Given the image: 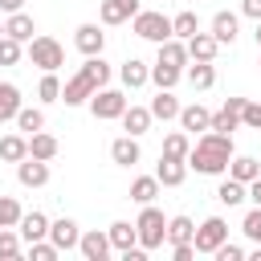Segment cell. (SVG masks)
<instances>
[{
  "mask_svg": "<svg viewBox=\"0 0 261 261\" xmlns=\"http://www.w3.org/2000/svg\"><path fill=\"white\" fill-rule=\"evenodd\" d=\"M245 102L249 98H228L216 114H212V126L208 130H220V135H232L237 126H241V110H245Z\"/></svg>",
  "mask_w": 261,
  "mask_h": 261,
  "instance_id": "cell-11",
  "label": "cell"
},
{
  "mask_svg": "<svg viewBox=\"0 0 261 261\" xmlns=\"http://www.w3.org/2000/svg\"><path fill=\"white\" fill-rule=\"evenodd\" d=\"M188 151H192V139H188V130H171V135L163 139V151H159V155H171V159H188Z\"/></svg>",
  "mask_w": 261,
  "mask_h": 261,
  "instance_id": "cell-38",
  "label": "cell"
},
{
  "mask_svg": "<svg viewBox=\"0 0 261 261\" xmlns=\"http://www.w3.org/2000/svg\"><path fill=\"white\" fill-rule=\"evenodd\" d=\"M16 179H20V188H45L49 184V163L29 155V159L16 163Z\"/></svg>",
  "mask_w": 261,
  "mask_h": 261,
  "instance_id": "cell-13",
  "label": "cell"
},
{
  "mask_svg": "<svg viewBox=\"0 0 261 261\" xmlns=\"http://www.w3.org/2000/svg\"><path fill=\"white\" fill-rule=\"evenodd\" d=\"M24 0H0V12H20Z\"/></svg>",
  "mask_w": 261,
  "mask_h": 261,
  "instance_id": "cell-48",
  "label": "cell"
},
{
  "mask_svg": "<svg viewBox=\"0 0 261 261\" xmlns=\"http://www.w3.org/2000/svg\"><path fill=\"white\" fill-rule=\"evenodd\" d=\"M135 12H139V0H98L102 24H126L135 20Z\"/></svg>",
  "mask_w": 261,
  "mask_h": 261,
  "instance_id": "cell-12",
  "label": "cell"
},
{
  "mask_svg": "<svg viewBox=\"0 0 261 261\" xmlns=\"http://www.w3.org/2000/svg\"><path fill=\"white\" fill-rule=\"evenodd\" d=\"M130 102H126V94L122 90H98L94 98H90V114L94 118H102V122H110V118H122V110H126Z\"/></svg>",
  "mask_w": 261,
  "mask_h": 261,
  "instance_id": "cell-6",
  "label": "cell"
},
{
  "mask_svg": "<svg viewBox=\"0 0 261 261\" xmlns=\"http://www.w3.org/2000/svg\"><path fill=\"white\" fill-rule=\"evenodd\" d=\"M179 77H184V69H171V65H163V61L151 65V82H155V90H175Z\"/></svg>",
  "mask_w": 261,
  "mask_h": 261,
  "instance_id": "cell-36",
  "label": "cell"
},
{
  "mask_svg": "<svg viewBox=\"0 0 261 261\" xmlns=\"http://www.w3.org/2000/svg\"><path fill=\"white\" fill-rule=\"evenodd\" d=\"M184 77L192 82V90H212L216 86V65L212 61H188Z\"/></svg>",
  "mask_w": 261,
  "mask_h": 261,
  "instance_id": "cell-24",
  "label": "cell"
},
{
  "mask_svg": "<svg viewBox=\"0 0 261 261\" xmlns=\"http://www.w3.org/2000/svg\"><path fill=\"white\" fill-rule=\"evenodd\" d=\"M257 65H261V57H257Z\"/></svg>",
  "mask_w": 261,
  "mask_h": 261,
  "instance_id": "cell-52",
  "label": "cell"
},
{
  "mask_svg": "<svg viewBox=\"0 0 261 261\" xmlns=\"http://www.w3.org/2000/svg\"><path fill=\"white\" fill-rule=\"evenodd\" d=\"M24 53H29V61L41 69V73H49V69H61L65 65V49H61V41H53V37H33L29 45H24Z\"/></svg>",
  "mask_w": 261,
  "mask_h": 261,
  "instance_id": "cell-5",
  "label": "cell"
},
{
  "mask_svg": "<svg viewBox=\"0 0 261 261\" xmlns=\"http://www.w3.org/2000/svg\"><path fill=\"white\" fill-rule=\"evenodd\" d=\"M49 241H53L61 253L77 249V241H82V228H77V220H69V216H57V220H49Z\"/></svg>",
  "mask_w": 261,
  "mask_h": 261,
  "instance_id": "cell-10",
  "label": "cell"
},
{
  "mask_svg": "<svg viewBox=\"0 0 261 261\" xmlns=\"http://www.w3.org/2000/svg\"><path fill=\"white\" fill-rule=\"evenodd\" d=\"M216 53H220V41L212 37V33H196V37H188V57L192 61H216Z\"/></svg>",
  "mask_w": 261,
  "mask_h": 261,
  "instance_id": "cell-18",
  "label": "cell"
},
{
  "mask_svg": "<svg viewBox=\"0 0 261 261\" xmlns=\"http://www.w3.org/2000/svg\"><path fill=\"white\" fill-rule=\"evenodd\" d=\"M216 200H220L224 208H237V204L249 200V184H241V179H232V175L224 171V179H220V188H216Z\"/></svg>",
  "mask_w": 261,
  "mask_h": 261,
  "instance_id": "cell-22",
  "label": "cell"
},
{
  "mask_svg": "<svg viewBox=\"0 0 261 261\" xmlns=\"http://www.w3.org/2000/svg\"><path fill=\"white\" fill-rule=\"evenodd\" d=\"M159 184L163 188H179L188 179V159H171V155H159V167H155Z\"/></svg>",
  "mask_w": 261,
  "mask_h": 261,
  "instance_id": "cell-17",
  "label": "cell"
},
{
  "mask_svg": "<svg viewBox=\"0 0 261 261\" xmlns=\"http://www.w3.org/2000/svg\"><path fill=\"white\" fill-rule=\"evenodd\" d=\"M16 228H20L24 245H33V241H45V237H49V216L33 208V212H24V216H20V224H16Z\"/></svg>",
  "mask_w": 261,
  "mask_h": 261,
  "instance_id": "cell-21",
  "label": "cell"
},
{
  "mask_svg": "<svg viewBox=\"0 0 261 261\" xmlns=\"http://www.w3.org/2000/svg\"><path fill=\"white\" fill-rule=\"evenodd\" d=\"M241 232H245L253 245H261V204H253V208L245 212V220H241Z\"/></svg>",
  "mask_w": 261,
  "mask_h": 261,
  "instance_id": "cell-43",
  "label": "cell"
},
{
  "mask_svg": "<svg viewBox=\"0 0 261 261\" xmlns=\"http://www.w3.org/2000/svg\"><path fill=\"white\" fill-rule=\"evenodd\" d=\"M241 126H249V130H261V102H245V110H241Z\"/></svg>",
  "mask_w": 261,
  "mask_h": 261,
  "instance_id": "cell-44",
  "label": "cell"
},
{
  "mask_svg": "<svg viewBox=\"0 0 261 261\" xmlns=\"http://www.w3.org/2000/svg\"><path fill=\"white\" fill-rule=\"evenodd\" d=\"M232 135H220V130H204L192 151H188V167L200 171V175H224L228 171V159H232Z\"/></svg>",
  "mask_w": 261,
  "mask_h": 261,
  "instance_id": "cell-1",
  "label": "cell"
},
{
  "mask_svg": "<svg viewBox=\"0 0 261 261\" xmlns=\"http://www.w3.org/2000/svg\"><path fill=\"white\" fill-rule=\"evenodd\" d=\"M4 33H8V37H16L20 45H29V41H33V33H37V24H33V16L20 8V12H8V20H4Z\"/></svg>",
  "mask_w": 261,
  "mask_h": 261,
  "instance_id": "cell-23",
  "label": "cell"
},
{
  "mask_svg": "<svg viewBox=\"0 0 261 261\" xmlns=\"http://www.w3.org/2000/svg\"><path fill=\"white\" fill-rule=\"evenodd\" d=\"M20 253H24L20 228H0V261H16Z\"/></svg>",
  "mask_w": 261,
  "mask_h": 261,
  "instance_id": "cell-33",
  "label": "cell"
},
{
  "mask_svg": "<svg viewBox=\"0 0 261 261\" xmlns=\"http://www.w3.org/2000/svg\"><path fill=\"white\" fill-rule=\"evenodd\" d=\"M106 232H110V245H114V253H126V249H135V245H139V228H135L130 220H114Z\"/></svg>",
  "mask_w": 261,
  "mask_h": 261,
  "instance_id": "cell-25",
  "label": "cell"
},
{
  "mask_svg": "<svg viewBox=\"0 0 261 261\" xmlns=\"http://www.w3.org/2000/svg\"><path fill=\"white\" fill-rule=\"evenodd\" d=\"M118 122H122V130H126V135H135V139H139V135H147V130H151L155 114H151V106H126Z\"/></svg>",
  "mask_w": 261,
  "mask_h": 261,
  "instance_id": "cell-15",
  "label": "cell"
},
{
  "mask_svg": "<svg viewBox=\"0 0 261 261\" xmlns=\"http://www.w3.org/2000/svg\"><path fill=\"white\" fill-rule=\"evenodd\" d=\"M24 135H37V130H45V110H37V106H20V114L12 118Z\"/></svg>",
  "mask_w": 261,
  "mask_h": 261,
  "instance_id": "cell-37",
  "label": "cell"
},
{
  "mask_svg": "<svg viewBox=\"0 0 261 261\" xmlns=\"http://www.w3.org/2000/svg\"><path fill=\"white\" fill-rule=\"evenodd\" d=\"M73 45H77V53H82V57H98V53L106 49V33H102L98 24H90V20H86V24H77V29H73Z\"/></svg>",
  "mask_w": 261,
  "mask_h": 261,
  "instance_id": "cell-9",
  "label": "cell"
},
{
  "mask_svg": "<svg viewBox=\"0 0 261 261\" xmlns=\"http://www.w3.org/2000/svg\"><path fill=\"white\" fill-rule=\"evenodd\" d=\"M118 77H122V86H126V90H139V86H147V82H151V65H147V61H139V57H126V61L118 65Z\"/></svg>",
  "mask_w": 261,
  "mask_h": 261,
  "instance_id": "cell-20",
  "label": "cell"
},
{
  "mask_svg": "<svg viewBox=\"0 0 261 261\" xmlns=\"http://www.w3.org/2000/svg\"><path fill=\"white\" fill-rule=\"evenodd\" d=\"M192 237H196L192 216H171V220H167V245H184V241H192Z\"/></svg>",
  "mask_w": 261,
  "mask_h": 261,
  "instance_id": "cell-35",
  "label": "cell"
},
{
  "mask_svg": "<svg viewBox=\"0 0 261 261\" xmlns=\"http://www.w3.org/2000/svg\"><path fill=\"white\" fill-rule=\"evenodd\" d=\"M179 130H188V135H204L208 126H212V110H204L200 102H192V106H184L179 110Z\"/></svg>",
  "mask_w": 261,
  "mask_h": 261,
  "instance_id": "cell-14",
  "label": "cell"
},
{
  "mask_svg": "<svg viewBox=\"0 0 261 261\" xmlns=\"http://www.w3.org/2000/svg\"><path fill=\"white\" fill-rule=\"evenodd\" d=\"M130 33L143 37V41H151V45H163L167 37H175V33H171V16H163V12H155V8H139L135 20H130Z\"/></svg>",
  "mask_w": 261,
  "mask_h": 261,
  "instance_id": "cell-3",
  "label": "cell"
},
{
  "mask_svg": "<svg viewBox=\"0 0 261 261\" xmlns=\"http://www.w3.org/2000/svg\"><path fill=\"white\" fill-rule=\"evenodd\" d=\"M224 241H228V224H224V216H208V220L196 228V237H192L196 253H216Z\"/></svg>",
  "mask_w": 261,
  "mask_h": 261,
  "instance_id": "cell-7",
  "label": "cell"
},
{
  "mask_svg": "<svg viewBox=\"0 0 261 261\" xmlns=\"http://www.w3.org/2000/svg\"><path fill=\"white\" fill-rule=\"evenodd\" d=\"M228 175L241 179V184H253V179L261 175V163H257L253 155H232V159H228Z\"/></svg>",
  "mask_w": 261,
  "mask_h": 261,
  "instance_id": "cell-32",
  "label": "cell"
},
{
  "mask_svg": "<svg viewBox=\"0 0 261 261\" xmlns=\"http://www.w3.org/2000/svg\"><path fill=\"white\" fill-rule=\"evenodd\" d=\"M135 228H139V245H143L147 253H151V249H163V241H167V220H163V212H159L155 204H143Z\"/></svg>",
  "mask_w": 261,
  "mask_h": 261,
  "instance_id": "cell-4",
  "label": "cell"
},
{
  "mask_svg": "<svg viewBox=\"0 0 261 261\" xmlns=\"http://www.w3.org/2000/svg\"><path fill=\"white\" fill-rule=\"evenodd\" d=\"M241 12L253 16V20H261V0H241Z\"/></svg>",
  "mask_w": 261,
  "mask_h": 261,
  "instance_id": "cell-47",
  "label": "cell"
},
{
  "mask_svg": "<svg viewBox=\"0 0 261 261\" xmlns=\"http://www.w3.org/2000/svg\"><path fill=\"white\" fill-rule=\"evenodd\" d=\"M237 24H241V20H237V12H216L208 33H212L220 45H232V41H237Z\"/></svg>",
  "mask_w": 261,
  "mask_h": 261,
  "instance_id": "cell-31",
  "label": "cell"
},
{
  "mask_svg": "<svg viewBox=\"0 0 261 261\" xmlns=\"http://www.w3.org/2000/svg\"><path fill=\"white\" fill-rule=\"evenodd\" d=\"M155 61H163V65H171V69H188V41H179V37H167L163 45H159V57Z\"/></svg>",
  "mask_w": 261,
  "mask_h": 261,
  "instance_id": "cell-19",
  "label": "cell"
},
{
  "mask_svg": "<svg viewBox=\"0 0 261 261\" xmlns=\"http://www.w3.org/2000/svg\"><path fill=\"white\" fill-rule=\"evenodd\" d=\"M37 98H41V102H61V82H57V69L41 73V82H37Z\"/></svg>",
  "mask_w": 261,
  "mask_h": 261,
  "instance_id": "cell-40",
  "label": "cell"
},
{
  "mask_svg": "<svg viewBox=\"0 0 261 261\" xmlns=\"http://www.w3.org/2000/svg\"><path fill=\"white\" fill-rule=\"evenodd\" d=\"M212 257H216V261H245L249 253H245L241 245H232V241H224V245H220V249H216Z\"/></svg>",
  "mask_w": 261,
  "mask_h": 261,
  "instance_id": "cell-45",
  "label": "cell"
},
{
  "mask_svg": "<svg viewBox=\"0 0 261 261\" xmlns=\"http://www.w3.org/2000/svg\"><path fill=\"white\" fill-rule=\"evenodd\" d=\"M20 216H24L20 200H16V196H0V228H16Z\"/></svg>",
  "mask_w": 261,
  "mask_h": 261,
  "instance_id": "cell-39",
  "label": "cell"
},
{
  "mask_svg": "<svg viewBox=\"0 0 261 261\" xmlns=\"http://www.w3.org/2000/svg\"><path fill=\"white\" fill-rule=\"evenodd\" d=\"M159 175H139V179H130V200L143 208V204H155V196H159Z\"/></svg>",
  "mask_w": 261,
  "mask_h": 261,
  "instance_id": "cell-30",
  "label": "cell"
},
{
  "mask_svg": "<svg viewBox=\"0 0 261 261\" xmlns=\"http://www.w3.org/2000/svg\"><path fill=\"white\" fill-rule=\"evenodd\" d=\"M110 159H114L118 167H135V163L143 159V151H139V139H135V135H118V139L110 143Z\"/></svg>",
  "mask_w": 261,
  "mask_h": 261,
  "instance_id": "cell-16",
  "label": "cell"
},
{
  "mask_svg": "<svg viewBox=\"0 0 261 261\" xmlns=\"http://www.w3.org/2000/svg\"><path fill=\"white\" fill-rule=\"evenodd\" d=\"M171 257H175V261H192V257H196V245H192V241H184V245H171Z\"/></svg>",
  "mask_w": 261,
  "mask_h": 261,
  "instance_id": "cell-46",
  "label": "cell"
},
{
  "mask_svg": "<svg viewBox=\"0 0 261 261\" xmlns=\"http://www.w3.org/2000/svg\"><path fill=\"white\" fill-rule=\"evenodd\" d=\"M171 33H175L179 41H188V37H196V33H200V16H196L192 8H184V12H175V16H171Z\"/></svg>",
  "mask_w": 261,
  "mask_h": 261,
  "instance_id": "cell-34",
  "label": "cell"
},
{
  "mask_svg": "<svg viewBox=\"0 0 261 261\" xmlns=\"http://www.w3.org/2000/svg\"><path fill=\"white\" fill-rule=\"evenodd\" d=\"M20 57H24V45H20L16 37L4 33V37H0V65H16Z\"/></svg>",
  "mask_w": 261,
  "mask_h": 261,
  "instance_id": "cell-42",
  "label": "cell"
},
{
  "mask_svg": "<svg viewBox=\"0 0 261 261\" xmlns=\"http://www.w3.org/2000/svg\"><path fill=\"white\" fill-rule=\"evenodd\" d=\"M57 151H61L57 135H49V130H37V135H29V155H33V159H45V163H49Z\"/></svg>",
  "mask_w": 261,
  "mask_h": 261,
  "instance_id": "cell-29",
  "label": "cell"
},
{
  "mask_svg": "<svg viewBox=\"0 0 261 261\" xmlns=\"http://www.w3.org/2000/svg\"><path fill=\"white\" fill-rule=\"evenodd\" d=\"M106 82H110V65L102 61V53H98V57H86V65L61 86V102H65V106H82V102H90Z\"/></svg>",
  "mask_w": 261,
  "mask_h": 261,
  "instance_id": "cell-2",
  "label": "cell"
},
{
  "mask_svg": "<svg viewBox=\"0 0 261 261\" xmlns=\"http://www.w3.org/2000/svg\"><path fill=\"white\" fill-rule=\"evenodd\" d=\"M253 37H257V49H261V20H257V33H253Z\"/></svg>",
  "mask_w": 261,
  "mask_h": 261,
  "instance_id": "cell-50",
  "label": "cell"
},
{
  "mask_svg": "<svg viewBox=\"0 0 261 261\" xmlns=\"http://www.w3.org/2000/svg\"><path fill=\"white\" fill-rule=\"evenodd\" d=\"M20 86L16 82H0V122H12L20 114Z\"/></svg>",
  "mask_w": 261,
  "mask_h": 261,
  "instance_id": "cell-27",
  "label": "cell"
},
{
  "mask_svg": "<svg viewBox=\"0 0 261 261\" xmlns=\"http://www.w3.org/2000/svg\"><path fill=\"white\" fill-rule=\"evenodd\" d=\"M24 253H29L33 261H57V257H61V249H57L49 237H45V241H33V245H24Z\"/></svg>",
  "mask_w": 261,
  "mask_h": 261,
  "instance_id": "cell-41",
  "label": "cell"
},
{
  "mask_svg": "<svg viewBox=\"0 0 261 261\" xmlns=\"http://www.w3.org/2000/svg\"><path fill=\"white\" fill-rule=\"evenodd\" d=\"M0 37H4V20H0Z\"/></svg>",
  "mask_w": 261,
  "mask_h": 261,
  "instance_id": "cell-51",
  "label": "cell"
},
{
  "mask_svg": "<svg viewBox=\"0 0 261 261\" xmlns=\"http://www.w3.org/2000/svg\"><path fill=\"white\" fill-rule=\"evenodd\" d=\"M0 159H4V163L29 159V135H24V130H20V135H0Z\"/></svg>",
  "mask_w": 261,
  "mask_h": 261,
  "instance_id": "cell-26",
  "label": "cell"
},
{
  "mask_svg": "<svg viewBox=\"0 0 261 261\" xmlns=\"http://www.w3.org/2000/svg\"><path fill=\"white\" fill-rule=\"evenodd\" d=\"M249 200H253V204H261V175L249 184Z\"/></svg>",
  "mask_w": 261,
  "mask_h": 261,
  "instance_id": "cell-49",
  "label": "cell"
},
{
  "mask_svg": "<svg viewBox=\"0 0 261 261\" xmlns=\"http://www.w3.org/2000/svg\"><path fill=\"white\" fill-rule=\"evenodd\" d=\"M179 110H184V106H179V98H175L171 90H159V94L151 98V114H155L159 122H171V118H179Z\"/></svg>",
  "mask_w": 261,
  "mask_h": 261,
  "instance_id": "cell-28",
  "label": "cell"
},
{
  "mask_svg": "<svg viewBox=\"0 0 261 261\" xmlns=\"http://www.w3.org/2000/svg\"><path fill=\"white\" fill-rule=\"evenodd\" d=\"M77 253H82L86 261H106V257L114 253V245H110V232H106V228H90V232H82V241H77Z\"/></svg>",
  "mask_w": 261,
  "mask_h": 261,
  "instance_id": "cell-8",
  "label": "cell"
}]
</instances>
